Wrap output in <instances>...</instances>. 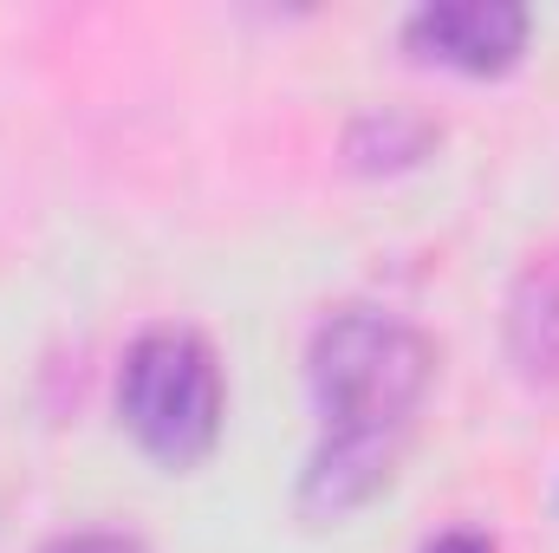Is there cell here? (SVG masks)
<instances>
[{
	"label": "cell",
	"instance_id": "obj_1",
	"mask_svg": "<svg viewBox=\"0 0 559 553\" xmlns=\"http://www.w3.org/2000/svg\"><path fill=\"white\" fill-rule=\"evenodd\" d=\"M306 385L319 411V449L299 475V515L345 521L397 475L411 416L436 385V339L397 313L338 306L306 345Z\"/></svg>",
	"mask_w": 559,
	"mask_h": 553
},
{
	"label": "cell",
	"instance_id": "obj_2",
	"mask_svg": "<svg viewBox=\"0 0 559 553\" xmlns=\"http://www.w3.org/2000/svg\"><path fill=\"white\" fill-rule=\"evenodd\" d=\"M118 416L138 436V449L163 469H195L222 443L228 378L202 332L189 326H150L131 339L118 365Z\"/></svg>",
	"mask_w": 559,
	"mask_h": 553
},
{
	"label": "cell",
	"instance_id": "obj_3",
	"mask_svg": "<svg viewBox=\"0 0 559 553\" xmlns=\"http://www.w3.org/2000/svg\"><path fill=\"white\" fill-rule=\"evenodd\" d=\"M534 33V13L514 0H429L404 13V46L423 66L462 72V79H501L521 66Z\"/></svg>",
	"mask_w": 559,
	"mask_h": 553
},
{
	"label": "cell",
	"instance_id": "obj_4",
	"mask_svg": "<svg viewBox=\"0 0 559 553\" xmlns=\"http://www.w3.org/2000/svg\"><path fill=\"white\" fill-rule=\"evenodd\" d=\"M508 358L527 385H559V248L534 255L508 293Z\"/></svg>",
	"mask_w": 559,
	"mask_h": 553
},
{
	"label": "cell",
	"instance_id": "obj_5",
	"mask_svg": "<svg viewBox=\"0 0 559 553\" xmlns=\"http://www.w3.org/2000/svg\"><path fill=\"white\" fill-rule=\"evenodd\" d=\"M429 143H436V125H429V118L384 105V111H365V118L345 131V156H352L358 169H411V163L429 156Z\"/></svg>",
	"mask_w": 559,
	"mask_h": 553
},
{
	"label": "cell",
	"instance_id": "obj_6",
	"mask_svg": "<svg viewBox=\"0 0 559 553\" xmlns=\"http://www.w3.org/2000/svg\"><path fill=\"white\" fill-rule=\"evenodd\" d=\"M39 553H150L138 534H105V528H92V534H59V541H46Z\"/></svg>",
	"mask_w": 559,
	"mask_h": 553
},
{
	"label": "cell",
	"instance_id": "obj_7",
	"mask_svg": "<svg viewBox=\"0 0 559 553\" xmlns=\"http://www.w3.org/2000/svg\"><path fill=\"white\" fill-rule=\"evenodd\" d=\"M423 553H501V548H495V534H481V528H449V534H436Z\"/></svg>",
	"mask_w": 559,
	"mask_h": 553
}]
</instances>
